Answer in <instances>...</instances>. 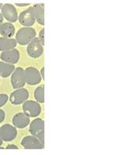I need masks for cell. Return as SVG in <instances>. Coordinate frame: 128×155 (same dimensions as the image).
<instances>
[{"instance_id":"cell-6","label":"cell","mask_w":128,"mask_h":155,"mask_svg":"<svg viewBox=\"0 0 128 155\" xmlns=\"http://www.w3.org/2000/svg\"><path fill=\"white\" fill-rule=\"evenodd\" d=\"M24 70L22 68H17L11 74V84L13 89H18L23 88L26 84L24 79Z\"/></svg>"},{"instance_id":"cell-26","label":"cell","mask_w":128,"mask_h":155,"mask_svg":"<svg viewBox=\"0 0 128 155\" xmlns=\"http://www.w3.org/2000/svg\"><path fill=\"white\" fill-rule=\"evenodd\" d=\"M2 143H3V141H2V140L1 139V138H0V147H1L2 145Z\"/></svg>"},{"instance_id":"cell-25","label":"cell","mask_w":128,"mask_h":155,"mask_svg":"<svg viewBox=\"0 0 128 155\" xmlns=\"http://www.w3.org/2000/svg\"><path fill=\"white\" fill-rule=\"evenodd\" d=\"M3 19H4V18H3L2 13H0V26L3 24Z\"/></svg>"},{"instance_id":"cell-10","label":"cell","mask_w":128,"mask_h":155,"mask_svg":"<svg viewBox=\"0 0 128 155\" xmlns=\"http://www.w3.org/2000/svg\"><path fill=\"white\" fill-rule=\"evenodd\" d=\"M2 15L9 23H13L18 21V15L15 6L10 4L3 5L1 8Z\"/></svg>"},{"instance_id":"cell-17","label":"cell","mask_w":128,"mask_h":155,"mask_svg":"<svg viewBox=\"0 0 128 155\" xmlns=\"http://www.w3.org/2000/svg\"><path fill=\"white\" fill-rule=\"evenodd\" d=\"M15 69V68L13 64H8L4 61H0V77H9Z\"/></svg>"},{"instance_id":"cell-5","label":"cell","mask_w":128,"mask_h":155,"mask_svg":"<svg viewBox=\"0 0 128 155\" xmlns=\"http://www.w3.org/2000/svg\"><path fill=\"white\" fill-rule=\"evenodd\" d=\"M18 131L13 125L5 124L0 127V138L2 141L10 142L16 138Z\"/></svg>"},{"instance_id":"cell-15","label":"cell","mask_w":128,"mask_h":155,"mask_svg":"<svg viewBox=\"0 0 128 155\" xmlns=\"http://www.w3.org/2000/svg\"><path fill=\"white\" fill-rule=\"evenodd\" d=\"M15 27L11 23L7 22L3 23L0 26V34L3 36V38H10L15 34Z\"/></svg>"},{"instance_id":"cell-14","label":"cell","mask_w":128,"mask_h":155,"mask_svg":"<svg viewBox=\"0 0 128 155\" xmlns=\"http://www.w3.org/2000/svg\"><path fill=\"white\" fill-rule=\"evenodd\" d=\"M32 8L35 21L40 25H44V5L38 4L34 5Z\"/></svg>"},{"instance_id":"cell-2","label":"cell","mask_w":128,"mask_h":155,"mask_svg":"<svg viewBox=\"0 0 128 155\" xmlns=\"http://www.w3.org/2000/svg\"><path fill=\"white\" fill-rule=\"evenodd\" d=\"M44 121L40 118H37L30 123L29 132L31 135L36 137L40 141L44 143Z\"/></svg>"},{"instance_id":"cell-28","label":"cell","mask_w":128,"mask_h":155,"mask_svg":"<svg viewBox=\"0 0 128 155\" xmlns=\"http://www.w3.org/2000/svg\"><path fill=\"white\" fill-rule=\"evenodd\" d=\"M0 82H1V79H0Z\"/></svg>"},{"instance_id":"cell-24","label":"cell","mask_w":128,"mask_h":155,"mask_svg":"<svg viewBox=\"0 0 128 155\" xmlns=\"http://www.w3.org/2000/svg\"><path fill=\"white\" fill-rule=\"evenodd\" d=\"M15 5H17V6L18 7H27V6H29V4H15Z\"/></svg>"},{"instance_id":"cell-23","label":"cell","mask_w":128,"mask_h":155,"mask_svg":"<svg viewBox=\"0 0 128 155\" xmlns=\"http://www.w3.org/2000/svg\"><path fill=\"white\" fill-rule=\"evenodd\" d=\"M40 75H41V78H42L44 80L45 79V68H43L41 69V70H40Z\"/></svg>"},{"instance_id":"cell-11","label":"cell","mask_w":128,"mask_h":155,"mask_svg":"<svg viewBox=\"0 0 128 155\" xmlns=\"http://www.w3.org/2000/svg\"><path fill=\"white\" fill-rule=\"evenodd\" d=\"M18 21L21 25L26 27H30L31 26H32L35 22L32 8L31 7L27 10L21 12L18 16Z\"/></svg>"},{"instance_id":"cell-3","label":"cell","mask_w":128,"mask_h":155,"mask_svg":"<svg viewBox=\"0 0 128 155\" xmlns=\"http://www.w3.org/2000/svg\"><path fill=\"white\" fill-rule=\"evenodd\" d=\"M23 113L30 117H37L41 113V106L40 103L34 100H27L22 105Z\"/></svg>"},{"instance_id":"cell-4","label":"cell","mask_w":128,"mask_h":155,"mask_svg":"<svg viewBox=\"0 0 128 155\" xmlns=\"http://www.w3.org/2000/svg\"><path fill=\"white\" fill-rule=\"evenodd\" d=\"M24 79H25L26 84L29 85L34 86L40 84L41 82L42 78L40 75V72L35 68L29 67L24 70Z\"/></svg>"},{"instance_id":"cell-8","label":"cell","mask_w":128,"mask_h":155,"mask_svg":"<svg viewBox=\"0 0 128 155\" xmlns=\"http://www.w3.org/2000/svg\"><path fill=\"white\" fill-rule=\"evenodd\" d=\"M27 53L30 57L34 59L40 57L43 54V46L38 38H34L28 44Z\"/></svg>"},{"instance_id":"cell-16","label":"cell","mask_w":128,"mask_h":155,"mask_svg":"<svg viewBox=\"0 0 128 155\" xmlns=\"http://www.w3.org/2000/svg\"><path fill=\"white\" fill-rule=\"evenodd\" d=\"M17 45V42L15 39L0 38V51L10 50L15 48Z\"/></svg>"},{"instance_id":"cell-18","label":"cell","mask_w":128,"mask_h":155,"mask_svg":"<svg viewBox=\"0 0 128 155\" xmlns=\"http://www.w3.org/2000/svg\"><path fill=\"white\" fill-rule=\"evenodd\" d=\"M34 97L35 98L36 102L38 103H44V86L41 85L36 88L34 92Z\"/></svg>"},{"instance_id":"cell-7","label":"cell","mask_w":128,"mask_h":155,"mask_svg":"<svg viewBox=\"0 0 128 155\" xmlns=\"http://www.w3.org/2000/svg\"><path fill=\"white\" fill-rule=\"evenodd\" d=\"M29 91L27 89L21 88L15 89L10 96V101L13 105H21L26 102L29 97Z\"/></svg>"},{"instance_id":"cell-21","label":"cell","mask_w":128,"mask_h":155,"mask_svg":"<svg viewBox=\"0 0 128 155\" xmlns=\"http://www.w3.org/2000/svg\"><path fill=\"white\" fill-rule=\"evenodd\" d=\"M5 119V113L3 110L0 109V123L3 122Z\"/></svg>"},{"instance_id":"cell-19","label":"cell","mask_w":128,"mask_h":155,"mask_svg":"<svg viewBox=\"0 0 128 155\" xmlns=\"http://www.w3.org/2000/svg\"><path fill=\"white\" fill-rule=\"evenodd\" d=\"M8 99V96L5 94H0V108H2V106H4L5 104L7 103Z\"/></svg>"},{"instance_id":"cell-22","label":"cell","mask_w":128,"mask_h":155,"mask_svg":"<svg viewBox=\"0 0 128 155\" xmlns=\"http://www.w3.org/2000/svg\"><path fill=\"white\" fill-rule=\"evenodd\" d=\"M6 149H18V147L14 144H9L8 146H7Z\"/></svg>"},{"instance_id":"cell-13","label":"cell","mask_w":128,"mask_h":155,"mask_svg":"<svg viewBox=\"0 0 128 155\" xmlns=\"http://www.w3.org/2000/svg\"><path fill=\"white\" fill-rule=\"evenodd\" d=\"M13 124L15 128L23 129L30 123V118L24 113H18L13 117Z\"/></svg>"},{"instance_id":"cell-20","label":"cell","mask_w":128,"mask_h":155,"mask_svg":"<svg viewBox=\"0 0 128 155\" xmlns=\"http://www.w3.org/2000/svg\"><path fill=\"white\" fill-rule=\"evenodd\" d=\"M44 35H45V29H43L41 31H40V34H39V40L40 42L41 43L42 45H45V42H44Z\"/></svg>"},{"instance_id":"cell-1","label":"cell","mask_w":128,"mask_h":155,"mask_svg":"<svg viewBox=\"0 0 128 155\" xmlns=\"http://www.w3.org/2000/svg\"><path fill=\"white\" fill-rule=\"evenodd\" d=\"M34 38H36V31L31 27H23L20 29L15 35L17 43L21 45H28Z\"/></svg>"},{"instance_id":"cell-9","label":"cell","mask_w":128,"mask_h":155,"mask_svg":"<svg viewBox=\"0 0 128 155\" xmlns=\"http://www.w3.org/2000/svg\"><path fill=\"white\" fill-rule=\"evenodd\" d=\"M21 143L26 149H43L44 148V143L40 141L39 139L33 135L24 137Z\"/></svg>"},{"instance_id":"cell-12","label":"cell","mask_w":128,"mask_h":155,"mask_svg":"<svg viewBox=\"0 0 128 155\" xmlns=\"http://www.w3.org/2000/svg\"><path fill=\"white\" fill-rule=\"evenodd\" d=\"M0 58L4 62L10 64H16L20 59V53L17 49L13 48L3 51L0 55Z\"/></svg>"},{"instance_id":"cell-27","label":"cell","mask_w":128,"mask_h":155,"mask_svg":"<svg viewBox=\"0 0 128 155\" xmlns=\"http://www.w3.org/2000/svg\"><path fill=\"white\" fill-rule=\"evenodd\" d=\"M2 4H0V10H1V8H2Z\"/></svg>"}]
</instances>
